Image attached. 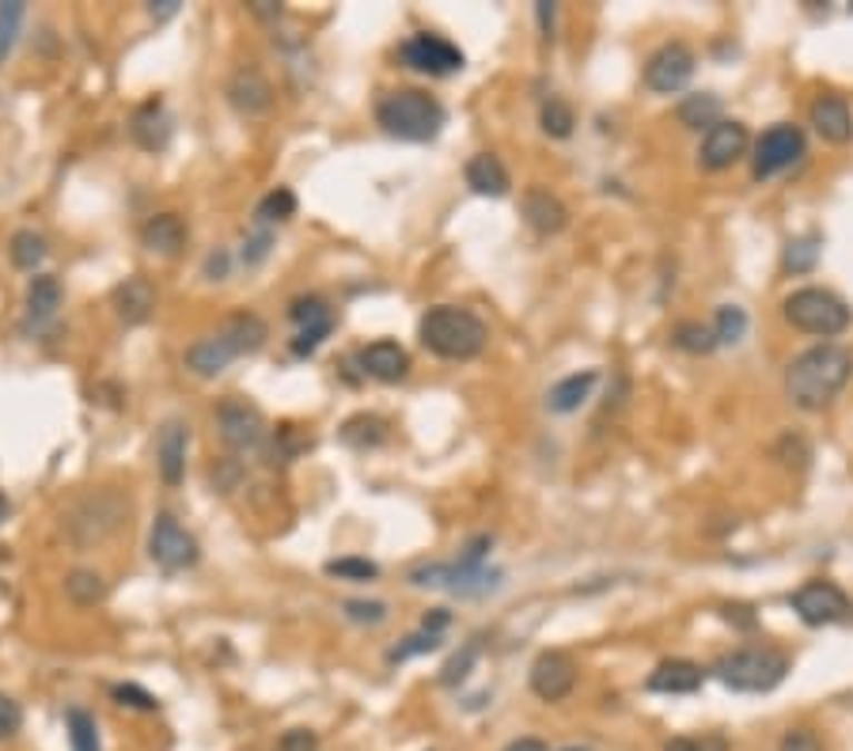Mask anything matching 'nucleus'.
<instances>
[{"mask_svg": "<svg viewBox=\"0 0 853 751\" xmlns=\"http://www.w3.org/2000/svg\"><path fill=\"white\" fill-rule=\"evenodd\" d=\"M853 376V354L842 346H812L809 354H801L785 373V392L801 411H823Z\"/></svg>", "mask_w": 853, "mask_h": 751, "instance_id": "f257e3e1", "label": "nucleus"}, {"mask_svg": "<svg viewBox=\"0 0 853 751\" xmlns=\"http://www.w3.org/2000/svg\"><path fill=\"white\" fill-rule=\"evenodd\" d=\"M417 334H421V346L444 360H470L489 342L486 323L475 312L456 308V304H440V308L425 312L421 323H417Z\"/></svg>", "mask_w": 853, "mask_h": 751, "instance_id": "f03ea898", "label": "nucleus"}, {"mask_svg": "<svg viewBox=\"0 0 853 751\" xmlns=\"http://www.w3.org/2000/svg\"><path fill=\"white\" fill-rule=\"evenodd\" d=\"M444 107L429 91H417V88H398V91H387L384 99L376 103V122L384 126V134L398 137V141H414V145H425V141H437V134L444 129Z\"/></svg>", "mask_w": 853, "mask_h": 751, "instance_id": "7ed1b4c3", "label": "nucleus"}, {"mask_svg": "<svg viewBox=\"0 0 853 751\" xmlns=\"http://www.w3.org/2000/svg\"><path fill=\"white\" fill-rule=\"evenodd\" d=\"M713 675L736 694H766L790 675V656L771 645H744L721 656Z\"/></svg>", "mask_w": 853, "mask_h": 751, "instance_id": "20e7f679", "label": "nucleus"}, {"mask_svg": "<svg viewBox=\"0 0 853 751\" xmlns=\"http://www.w3.org/2000/svg\"><path fill=\"white\" fill-rule=\"evenodd\" d=\"M126 516H129V501L118 494L115 486L91 490V494H83L69 505V513H65V535L83 551V546L110 540V535L126 524Z\"/></svg>", "mask_w": 853, "mask_h": 751, "instance_id": "39448f33", "label": "nucleus"}, {"mask_svg": "<svg viewBox=\"0 0 853 751\" xmlns=\"http://www.w3.org/2000/svg\"><path fill=\"white\" fill-rule=\"evenodd\" d=\"M785 319L793 323L796 330L815 334V338H834L850 327V308L842 296H834L831 289H796L790 300H785Z\"/></svg>", "mask_w": 853, "mask_h": 751, "instance_id": "423d86ee", "label": "nucleus"}, {"mask_svg": "<svg viewBox=\"0 0 853 751\" xmlns=\"http://www.w3.org/2000/svg\"><path fill=\"white\" fill-rule=\"evenodd\" d=\"M148 554H152V562L160 565V570L182 573L198 562L201 551H198V540H194L171 513H160L152 521V532H148Z\"/></svg>", "mask_w": 853, "mask_h": 751, "instance_id": "0eeeda50", "label": "nucleus"}, {"mask_svg": "<svg viewBox=\"0 0 853 751\" xmlns=\"http://www.w3.org/2000/svg\"><path fill=\"white\" fill-rule=\"evenodd\" d=\"M217 429H220V441H225L231 452H258L266 444V437H270L262 411L250 406L247 398H225V403L217 406Z\"/></svg>", "mask_w": 853, "mask_h": 751, "instance_id": "6e6552de", "label": "nucleus"}, {"mask_svg": "<svg viewBox=\"0 0 853 751\" xmlns=\"http://www.w3.org/2000/svg\"><path fill=\"white\" fill-rule=\"evenodd\" d=\"M410 584L417 589H452L459 596H486L500 584L497 570H486V565H421V570L410 573Z\"/></svg>", "mask_w": 853, "mask_h": 751, "instance_id": "1a4fd4ad", "label": "nucleus"}, {"mask_svg": "<svg viewBox=\"0 0 853 751\" xmlns=\"http://www.w3.org/2000/svg\"><path fill=\"white\" fill-rule=\"evenodd\" d=\"M804 156V134L790 122H777L766 129L763 137L755 141V160H751V175L758 182L774 179V175L790 171V167Z\"/></svg>", "mask_w": 853, "mask_h": 751, "instance_id": "9d476101", "label": "nucleus"}, {"mask_svg": "<svg viewBox=\"0 0 853 751\" xmlns=\"http://www.w3.org/2000/svg\"><path fill=\"white\" fill-rule=\"evenodd\" d=\"M398 58H403L406 69L425 72V77H452V72L463 69V50L456 42L440 39V34H410L403 46H398Z\"/></svg>", "mask_w": 853, "mask_h": 751, "instance_id": "9b49d317", "label": "nucleus"}, {"mask_svg": "<svg viewBox=\"0 0 853 751\" xmlns=\"http://www.w3.org/2000/svg\"><path fill=\"white\" fill-rule=\"evenodd\" d=\"M793 611L809 626H831L850 615V596L831 581H809L793 592Z\"/></svg>", "mask_w": 853, "mask_h": 751, "instance_id": "f8f14e48", "label": "nucleus"}, {"mask_svg": "<svg viewBox=\"0 0 853 751\" xmlns=\"http://www.w3.org/2000/svg\"><path fill=\"white\" fill-rule=\"evenodd\" d=\"M691 77H694V53H691V46H683V42L661 46V50H656L645 65L648 91H661V96L683 91L691 83Z\"/></svg>", "mask_w": 853, "mask_h": 751, "instance_id": "ddd939ff", "label": "nucleus"}, {"mask_svg": "<svg viewBox=\"0 0 853 751\" xmlns=\"http://www.w3.org/2000/svg\"><path fill=\"white\" fill-rule=\"evenodd\" d=\"M289 315H292L296 327H300V330H296V338H292V354L296 357H311L315 349H319L323 342L330 338V330H334L330 304L323 300V296H300V300H296L292 308H289Z\"/></svg>", "mask_w": 853, "mask_h": 751, "instance_id": "4468645a", "label": "nucleus"}, {"mask_svg": "<svg viewBox=\"0 0 853 751\" xmlns=\"http://www.w3.org/2000/svg\"><path fill=\"white\" fill-rule=\"evenodd\" d=\"M573 688H577V664L569 661L558 649H546V653L535 656L532 664V691L539 694L543 702H562L569 699Z\"/></svg>", "mask_w": 853, "mask_h": 751, "instance_id": "2eb2a0df", "label": "nucleus"}, {"mask_svg": "<svg viewBox=\"0 0 853 751\" xmlns=\"http://www.w3.org/2000/svg\"><path fill=\"white\" fill-rule=\"evenodd\" d=\"M747 145H751L747 126L721 118V122L713 129H706V137H702V148H698L702 167H710V171H725V167H732L740 156L747 152Z\"/></svg>", "mask_w": 853, "mask_h": 751, "instance_id": "dca6fc26", "label": "nucleus"}, {"mask_svg": "<svg viewBox=\"0 0 853 751\" xmlns=\"http://www.w3.org/2000/svg\"><path fill=\"white\" fill-rule=\"evenodd\" d=\"M187 448H190L187 422H179V417L163 422L160 437H156V463H160V478L167 486H179L187 478Z\"/></svg>", "mask_w": 853, "mask_h": 751, "instance_id": "f3484780", "label": "nucleus"}, {"mask_svg": "<svg viewBox=\"0 0 853 751\" xmlns=\"http://www.w3.org/2000/svg\"><path fill=\"white\" fill-rule=\"evenodd\" d=\"M357 360H360V373L379 379V384H398V379H406V373H410V354L391 338H379L373 346H365L357 354Z\"/></svg>", "mask_w": 853, "mask_h": 751, "instance_id": "a211bd4d", "label": "nucleus"}, {"mask_svg": "<svg viewBox=\"0 0 853 751\" xmlns=\"http://www.w3.org/2000/svg\"><path fill=\"white\" fill-rule=\"evenodd\" d=\"M228 99H231V107H236L239 115L255 118V115H266V110H270L274 88H270V80L255 69V65H244V69H236V77H231V83H228Z\"/></svg>", "mask_w": 853, "mask_h": 751, "instance_id": "6ab92c4d", "label": "nucleus"}, {"mask_svg": "<svg viewBox=\"0 0 853 751\" xmlns=\"http://www.w3.org/2000/svg\"><path fill=\"white\" fill-rule=\"evenodd\" d=\"M706 683V672L702 664L694 661H683V656H672V661H661L648 672L645 688L653 694H694Z\"/></svg>", "mask_w": 853, "mask_h": 751, "instance_id": "aec40b11", "label": "nucleus"}, {"mask_svg": "<svg viewBox=\"0 0 853 751\" xmlns=\"http://www.w3.org/2000/svg\"><path fill=\"white\" fill-rule=\"evenodd\" d=\"M110 304H115L118 319H122L126 327H141L156 312V289L148 277H126L115 289V296H110Z\"/></svg>", "mask_w": 853, "mask_h": 751, "instance_id": "412c9836", "label": "nucleus"}, {"mask_svg": "<svg viewBox=\"0 0 853 751\" xmlns=\"http://www.w3.org/2000/svg\"><path fill=\"white\" fill-rule=\"evenodd\" d=\"M520 213H524L527 225L539 231V236H558V231L569 225V209H565L546 187L527 190L524 201H520Z\"/></svg>", "mask_w": 853, "mask_h": 751, "instance_id": "4be33fe9", "label": "nucleus"}, {"mask_svg": "<svg viewBox=\"0 0 853 751\" xmlns=\"http://www.w3.org/2000/svg\"><path fill=\"white\" fill-rule=\"evenodd\" d=\"M812 126L827 145H846L853 137V110L842 96H820L812 103Z\"/></svg>", "mask_w": 853, "mask_h": 751, "instance_id": "5701e85b", "label": "nucleus"}, {"mask_svg": "<svg viewBox=\"0 0 853 751\" xmlns=\"http://www.w3.org/2000/svg\"><path fill=\"white\" fill-rule=\"evenodd\" d=\"M236 357H239V349L231 346V338H228L225 330H217L212 338H201L198 346L187 349V368H190L194 376L212 379V376L225 373V368H228Z\"/></svg>", "mask_w": 853, "mask_h": 751, "instance_id": "b1692460", "label": "nucleus"}, {"mask_svg": "<svg viewBox=\"0 0 853 751\" xmlns=\"http://www.w3.org/2000/svg\"><path fill=\"white\" fill-rule=\"evenodd\" d=\"M141 244L152 250V255L175 258L182 247H187V225H182L179 213H156L141 225Z\"/></svg>", "mask_w": 853, "mask_h": 751, "instance_id": "393cba45", "label": "nucleus"}, {"mask_svg": "<svg viewBox=\"0 0 853 751\" xmlns=\"http://www.w3.org/2000/svg\"><path fill=\"white\" fill-rule=\"evenodd\" d=\"M129 134H133V141L141 145L145 152H163L167 141H171V118H167L160 99H148L145 107H137Z\"/></svg>", "mask_w": 853, "mask_h": 751, "instance_id": "a878e982", "label": "nucleus"}, {"mask_svg": "<svg viewBox=\"0 0 853 751\" xmlns=\"http://www.w3.org/2000/svg\"><path fill=\"white\" fill-rule=\"evenodd\" d=\"M61 308V281L53 274H34L27 285V327H46Z\"/></svg>", "mask_w": 853, "mask_h": 751, "instance_id": "bb28decb", "label": "nucleus"}, {"mask_svg": "<svg viewBox=\"0 0 853 751\" xmlns=\"http://www.w3.org/2000/svg\"><path fill=\"white\" fill-rule=\"evenodd\" d=\"M467 187L482 194V198H505L508 194V171L494 152H478L475 160H467Z\"/></svg>", "mask_w": 853, "mask_h": 751, "instance_id": "cd10ccee", "label": "nucleus"}, {"mask_svg": "<svg viewBox=\"0 0 853 751\" xmlns=\"http://www.w3.org/2000/svg\"><path fill=\"white\" fill-rule=\"evenodd\" d=\"M599 384V373H573L558 379V384L551 387V395H546V406H551L554 414H573L581 411L584 403L592 398V387Z\"/></svg>", "mask_w": 853, "mask_h": 751, "instance_id": "c85d7f7f", "label": "nucleus"}, {"mask_svg": "<svg viewBox=\"0 0 853 751\" xmlns=\"http://www.w3.org/2000/svg\"><path fill=\"white\" fill-rule=\"evenodd\" d=\"M231 338V346L239 349V357L244 354H258V349L266 346V338H270V330H266V323L258 319V315H250V312H244V315H231V319L220 327Z\"/></svg>", "mask_w": 853, "mask_h": 751, "instance_id": "c756f323", "label": "nucleus"}, {"mask_svg": "<svg viewBox=\"0 0 853 751\" xmlns=\"http://www.w3.org/2000/svg\"><path fill=\"white\" fill-rule=\"evenodd\" d=\"M341 441H346L349 448H376V444L387 441V422L376 414H357L341 425Z\"/></svg>", "mask_w": 853, "mask_h": 751, "instance_id": "7c9ffc66", "label": "nucleus"}, {"mask_svg": "<svg viewBox=\"0 0 853 751\" xmlns=\"http://www.w3.org/2000/svg\"><path fill=\"white\" fill-rule=\"evenodd\" d=\"M65 596L80 607H96L99 600L107 596V584L96 570H72L69 577H65Z\"/></svg>", "mask_w": 853, "mask_h": 751, "instance_id": "2f4dec72", "label": "nucleus"}, {"mask_svg": "<svg viewBox=\"0 0 853 751\" xmlns=\"http://www.w3.org/2000/svg\"><path fill=\"white\" fill-rule=\"evenodd\" d=\"M680 122L687 129H713L721 122V99L710 96V91H702V96H687L680 103Z\"/></svg>", "mask_w": 853, "mask_h": 751, "instance_id": "473e14b6", "label": "nucleus"}, {"mask_svg": "<svg viewBox=\"0 0 853 751\" xmlns=\"http://www.w3.org/2000/svg\"><path fill=\"white\" fill-rule=\"evenodd\" d=\"M65 732H69V748L72 751H99V725L88 710L72 706L65 713Z\"/></svg>", "mask_w": 853, "mask_h": 751, "instance_id": "72a5a7b5", "label": "nucleus"}, {"mask_svg": "<svg viewBox=\"0 0 853 751\" xmlns=\"http://www.w3.org/2000/svg\"><path fill=\"white\" fill-rule=\"evenodd\" d=\"M12 263L20 266V270H27V274H34L39 266L46 263V239L39 236V231H16L12 236Z\"/></svg>", "mask_w": 853, "mask_h": 751, "instance_id": "f704fd0d", "label": "nucleus"}, {"mask_svg": "<svg viewBox=\"0 0 853 751\" xmlns=\"http://www.w3.org/2000/svg\"><path fill=\"white\" fill-rule=\"evenodd\" d=\"M672 342L683 349V354H694V357L713 354V349H717L713 327H702V323H680V327H675V334H672Z\"/></svg>", "mask_w": 853, "mask_h": 751, "instance_id": "c9c22d12", "label": "nucleus"}, {"mask_svg": "<svg viewBox=\"0 0 853 751\" xmlns=\"http://www.w3.org/2000/svg\"><path fill=\"white\" fill-rule=\"evenodd\" d=\"M744 334H747L744 308H736V304H725V308H717V319H713V338H717V346H736Z\"/></svg>", "mask_w": 853, "mask_h": 751, "instance_id": "e433bc0d", "label": "nucleus"}, {"mask_svg": "<svg viewBox=\"0 0 853 751\" xmlns=\"http://www.w3.org/2000/svg\"><path fill=\"white\" fill-rule=\"evenodd\" d=\"M23 16H27V4L23 0H4L0 4V61L16 50V39H20V27H23Z\"/></svg>", "mask_w": 853, "mask_h": 751, "instance_id": "4c0bfd02", "label": "nucleus"}, {"mask_svg": "<svg viewBox=\"0 0 853 751\" xmlns=\"http://www.w3.org/2000/svg\"><path fill=\"white\" fill-rule=\"evenodd\" d=\"M296 213V194L289 187H277L258 201V225H281Z\"/></svg>", "mask_w": 853, "mask_h": 751, "instance_id": "58836bf2", "label": "nucleus"}, {"mask_svg": "<svg viewBox=\"0 0 853 751\" xmlns=\"http://www.w3.org/2000/svg\"><path fill=\"white\" fill-rule=\"evenodd\" d=\"M815 263H820V239H815V236L790 239V247H785V270L812 274Z\"/></svg>", "mask_w": 853, "mask_h": 751, "instance_id": "ea45409f", "label": "nucleus"}, {"mask_svg": "<svg viewBox=\"0 0 853 751\" xmlns=\"http://www.w3.org/2000/svg\"><path fill=\"white\" fill-rule=\"evenodd\" d=\"M573 126H577V122H573L569 103H565L562 96H551V99H546V103H543V129H546V134L558 137V141H565V137L573 134Z\"/></svg>", "mask_w": 853, "mask_h": 751, "instance_id": "a19ab883", "label": "nucleus"}, {"mask_svg": "<svg viewBox=\"0 0 853 751\" xmlns=\"http://www.w3.org/2000/svg\"><path fill=\"white\" fill-rule=\"evenodd\" d=\"M433 649H440V634H433V630H417V634H410L406 642H398L391 653H387V661L391 664H403L410 661V656H421V653H433Z\"/></svg>", "mask_w": 853, "mask_h": 751, "instance_id": "79ce46f5", "label": "nucleus"}, {"mask_svg": "<svg viewBox=\"0 0 853 751\" xmlns=\"http://www.w3.org/2000/svg\"><path fill=\"white\" fill-rule=\"evenodd\" d=\"M478 653H482L478 642H467V645H463V653H456L448 664H444V672H440V683H444V688H456V683L467 680L470 668H475V661H478Z\"/></svg>", "mask_w": 853, "mask_h": 751, "instance_id": "37998d69", "label": "nucleus"}, {"mask_svg": "<svg viewBox=\"0 0 853 751\" xmlns=\"http://www.w3.org/2000/svg\"><path fill=\"white\" fill-rule=\"evenodd\" d=\"M327 573L338 581H376L379 565L368 559H334V562H327Z\"/></svg>", "mask_w": 853, "mask_h": 751, "instance_id": "c03bdc74", "label": "nucleus"}, {"mask_svg": "<svg viewBox=\"0 0 853 751\" xmlns=\"http://www.w3.org/2000/svg\"><path fill=\"white\" fill-rule=\"evenodd\" d=\"M115 702L118 706H129V710H145V713H152V710H160V699H156L152 691H145V688H137V683H118L115 691Z\"/></svg>", "mask_w": 853, "mask_h": 751, "instance_id": "a18cd8bd", "label": "nucleus"}, {"mask_svg": "<svg viewBox=\"0 0 853 751\" xmlns=\"http://www.w3.org/2000/svg\"><path fill=\"white\" fill-rule=\"evenodd\" d=\"M346 619L349 623H360V626H376L387 619V604H379V600H349Z\"/></svg>", "mask_w": 853, "mask_h": 751, "instance_id": "49530a36", "label": "nucleus"}, {"mask_svg": "<svg viewBox=\"0 0 853 751\" xmlns=\"http://www.w3.org/2000/svg\"><path fill=\"white\" fill-rule=\"evenodd\" d=\"M270 247H274V231H270V228L250 231V236L244 239V266H258V263H266V255H270Z\"/></svg>", "mask_w": 853, "mask_h": 751, "instance_id": "de8ad7c7", "label": "nucleus"}, {"mask_svg": "<svg viewBox=\"0 0 853 751\" xmlns=\"http://www.w3.org/2000/svg\"><path fill=\"white\" fill-rule=\"evenodd\" d=\"M308 444L311 441H304L300 433H296V425H281V429H277V441H274V456L281 463H289L296 452H304Z\"/></svg>", "mask_w": 853, "mask_h": 751, "instance_id": "09e8293b", "label": "nucleus"}, {"mask_svg": "<svg viewBox=\"0 0 853 751\" xmlns=\"http://www.w3.org/2000/svg\"><path fill=\"white\" fill-rule=\"evenodd\" d=\"M23 725V710L16 699H8L4 691H0V740H12L16 732H20Z\"/></svg>", "mask_w": 853, "mask_h": 751, "instance_id": "8fccbe9b", "label": "nucleus"}, {"mask_svg": "<svg viewBox=\"0 0 853 751\" xmlns=\"http://www.w3.org/2000/svg\"><path fill=\"white\" fill-rule=\"evenodd\" d=\"M664 751H728L725 737H675L667 740Z\"/></svg>", "mask_w": 853, "mask_h": 751, "instance_id": "3c124183", "label": "nucleus"}, {"mask_svg": "<svg viewBox=\"0 0 853 751\" xmlns=\"http://www.w3.org/2000/svg\"><path fill=\"white\" fill-rule=\"evenodd\" d=\"M777 751H823V744L812 729H790L782 737V744H777Z\"/></svg>", "mask_w": 853, "mask_h": 751, "instance_id": "603ef678", "label": "nucleus"}, {"mask_svg": "<svg viewBox=\"0 0 853 751\" xmlns=\"http://www.w3.org/2000/svg\"><path fill=\"white\" fill-rule=\"evenodd\" d=\"M277 751H319V737L311 729H289L277 740Z\"/></svg>", "mask_w": 853, "mask_h": 751, "instance_id": "864d4df0", "label": "nucleus"}, {"mask_svg": "<svg viewBox=\"0 0 853 751\" xmlns=\"http://www.w3.org/2000/svg\"><path fill=\"white\" fill-rule=\"evenodd\" d=\"M206 274L212 277V281H220V277L228 274V255H225V250H212L209 263H206Z\"/></svg>", "mask_w": 853, "mask_h": 751, "instance_id": "5fc2aeb1", "label": "nucleus"}, {"mask_svg": "<svg viewBox=\"0 0 853 751\" xmlns=\"http://www.w3.org/2000/svg\"><path fill=\"white\" fill-rule=\"evenodd\" d=\"M725 619H728V623H736V626H744V630L755 626V615H751V607H744V604L725 607Z\"/></svg>", "mask_w": 853, "mask_h": 751, "instance_id": "6e6d98bb", "label": "nucleus"}, {"mask_svg": "<svg viewBox=\"0 0 853 751\" xmlns=\"http://www.w3.org/2000/svg\"><path fill=\"white\" fill-rule=\"evenodd\" d=\"M452 623V615H448V611H444V607H437V611H433V615H425V630H433V634H444V626H448Z\"/></svg>", "mask_w": 853, "mask_h": 751, "instance_id": "4d7b16f0", "label": "nucleus"}, {"mask_svg": "<svg viewBox=\"0 0 853 751\" xmlns=\"http://www.w3.org/2000/svg\"><path fill=\"white\" fill-rule=\"evenodd\" d=\"M175 12H179V0H160V4H152V20H156V23L171 20Z\"/></svg>", "mask_w": 853, "mask_h": 751, "instance_id": "13d9d810", "label": "nucleus"}, {"mask_svg": "<svg viewBox=\"0 0 853 751\" xmlns=\"http://www.w3.org/2000/svg\"><path fill=\"white\" fill-rule=\"evenodd\" d=\"M535 12H539V23H543L546 39H551V31H554V4H546V0H539V4H535Z\"/></svg>", "mask_w": 853, "mask_h": 751, "instance_id": "bf43d9fd", "label": "nucleus"}, {"mask_svg": "<svg viewBox=\"0 0 853 751\" xmlns=\"http://www.w3.org/2000/svg\"><path fill=\"white\" fill-rule=\"evenodd\" d=\"M505 751H546V744L543 740H535V737H520V740H513Z\"/></svg>", "mask_w": 853, "mask_h": 751, "instance_id": "052dcab7", "label": "nucleus"}, {"mask_svg": "<svg viewBox=\"0 0 853 751\" xmlns=\"http://www.w3.org/2000/svg\"><path fill=\"white\" fill-rule=\"evenodd\" d=\"M8 513H12V505H8V497H4V494H0V524H4V521H8Z\"/></svg>", "mask_w": 853, "mask_h": 751, "instance_id": "680f3d73", "label": "nucleus"}, {"mask_svg": "<svg viewBox=\"0 0 853 751\" xmlns=\"http://www.w3.org/2000/svg\"><path fill=\"white\" fill-rule=\"evenodd\" d=\"M565 751H588V748H565Z\"/></svg>", "mask_w": 853, "mask_h": 751, "instance_id": "e2e57ef3", "label": "nucleus"}]
</instances>
